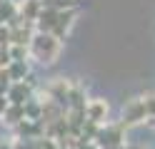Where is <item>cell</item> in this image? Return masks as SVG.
Instances as JSON below:
<instances>
[{
  "label": "cell",
  "instance_id": "15",
  "mask_svg": "<svg viewBox=\"0 0 155 149\" xmlns=\"http://www.w3.org/2000/svg\"><path fill=\"white\" fill-rule=\"evenodd\" d=\"M5 109H8V97H5V95H0V114H3Z\"/></svg>",
  "mask_w": 155,
  "mask_h": 149
},
{
  "label": "cell",
  "instance_id": "13",
  "mask_svg": "<svg viewBox=\"0 0 155 149\" xmlns=\"http://www.w3.org/2000/svg\"><path fill=\"white\" fill-rule=\"evenodd\" d=\"M8 45H10V30L0 25V47H8Z\"/></svg>",
  "mask_w": 155,
  "mask_h": 149
},
{
  "label": "cell",
  "instance_id": "10",
  "mask_svg": "<svg viewBox=\"0 0 155 149\" xmlns=\"http://www.w3.org/2000/svg\"><path fill=\"white\" fill-rule=\"evenodd\" d=\"M15 15H18V10H15V3H13V0H0V23L8 25Z\"/></svg>",
  "mask_w": 155,
  "mask_h": 149
},
{
  "label": "cell",
  "instance_id": "14",
  "mask_svg": "<svg viewBox=\"0 0 155 149\" xmlns=\"http://www.w3.org/2000/svg\"><path fill=\"white\" fill-rule=\"evenodd\" d=\"M10 65V55H8V47H0V70H5Z\"/></svg>",
  "mask_w": 155,
  "mask_h": 149
},
{
  "label": "cell",
  "instance_id": "1",
  "mask_svg": "<svg viewBox=\"0 0 155 149\" xmlns=\"http://www.w3.org/2000/svg\"><path fill=\"white\" fill-rule=\"evenodd\" d=\"M28 50H30V55L38 62L50 65V62H55L58 52H60V40L55 35H50V33H35L30 45H28Z\"/></svg>",
  "mask_w": 155,
  "mask_h": 149
},
{
  "label": "cell",
  "instance_id": "5",
  "mask_svg": "<svg viewBox=\"0 0 155 149\" xmlns=\"http://www.w3.org/2000/svg\"><path fill=\"white\" fill-rule=\"evenodd\" d=\"M73 20H75V13H73V10H60V13H58V20H55V27H53L50 35H55L58 40H60L68 30H70Z\"/></svg>",
  "mask_w": 155,
  "mask_h": 149
},
{
  "label": "cell",
  "instance_id": "2",
  "mask_svg": "<svg viewBox=\"0 0 155 149\" xmlns=\"http://www.w3.org/2000/svg\"><path fill=\"white\" fill-rule=\"evenodd\" d=\"M30 79H33V77L23 79V82H13L10 87H8V92H5L8 104H18V107H23L28 99H30V85H33Z\"/></svg>",
  "mask_w": 155,
  "mask_h": 149
},
{
  "label": "cell",
  "instance_id": "3",
  "mask_svg": "<svg viewBox=\"0 0 155 149\" xmlns=\"http://www.w3.org/2000/svg\"><path fill=\"white\" fill-rule=\"evenodd\" d=\"M85 119H88L93 127L103 124L105 119H108V102H103V99H93V102H88V104H85Z\"/></svg>",
  "mask_w": 155,
  "mask_h": 149
},
{
  "label": "cell",
  "instance_id": "7",
  "mask_svg": "<svg viewBox=\"0 0 155 149\" xmlns=\"http://www.w3.org/2000/svg\"><path fill=\"white\" fill-rule=\"evenodd\" d=\"M40 10H43V3L40 0H25L23 3V13H20V17L25 20V23H35L38 20V15H40Z\"/></svg>",
  "mask_w": 155,
  "mask_h": 149
},
{
  "label": "cell",
  "instance_id": "16",
  "mask_svg": "<svg viewBox=\"0 0 155 149\" xmlns=\"http://www.w3.org/2000/svg\"><path fill=\"white\" fill-rule=\"evenodd\" d=\"M115 149H123V147H115Z\"/></svg>",
  "mask_w": 155,
  "mask_h": 149
},
{
  "label": "cell",
  "instance_id": "8",
  "mask_svg": "<svg viewBox=\"0 0 155 149\" xmlns=\"http://www.w3.org/2000/svg\"><path fill=\"white\" fill-rule=\"evenodd\" d=\"M8 75H10V82H23L28 77V62H10L8 65Z\"/></svg>",
  "mask_w": 155,
  "mask_h": 149
},
{
  "label": "cell",
  "instance_id": "4",
  "mask_svg": "<svg viewBox=\"0 0 155 149\" xmlns=\"http://www.w3.org/2000/svg\"><path fill=\"white\" fill-rule=\"evenodd\" d=\"M145 119V109L140 104V99H133V102L125 104L123 109V127H130V124H138Z\"/></svg>",
  "mask_w": 155,
  "mask_h": 149
},
{
  "label": "cell",
  "instance_id": "11",
  "mask_svg": "<svg viewBox=\"0 0 155 149\" xmlns=\"http://www.w3.org/2000/svg\"><path fill=\"white\" fill-rule=\"evenodd\" d=\"M140 104H143V109H145V117H150V119H155V92H150V95H145V97L140 99Z\"/></svg>",
  "mask_w": 155,
  "mask_h": 149
},
{
  "label": "cell",
  "instance_id": "17",
  "mask_svg": "<svg viewBox=\"0 0 155 149\" xmlns=\"http://www.w3.org/2000/svg\"><path fill=\"white\" fill-rule=\"evenodd\" d=\"M0 25H3V23H0Z\"/></svg>",
  "mask_w": 155,
  "mask_h": 149
},
{
  "label": "cell",
  "instance_id": "12",
  "mask_svg": "<svg viewBox=\"0 0 155 149\" xmlns=\"http://www.w3.org/2000/svg\"><path fill=\"white\" fill-rule=\"evenodd\" d=\"M30 149H58V144L53 139H48V137H40V139H35L30 144Z\"/></svg>",
  "mask_w": 155,
  "mask_h": 149
},
{
  "label": "cell",
  "instance_id": "9",
  "mask_svg": "<svg viewBox=\"0 0 155 149\" xmlns=\"http://www.w3.org/2000/svg\"><path fill=\"white\" fill-rule=\"evenodd\" d=\"M3 117H5V122H8V124H13V127H18V124L25 119L23 107H18V104H8V109L3 112Z\"/></svg>",
  "mask_w": 155,
  "mask_h": 149
},
{
  "label": "cell",
  "instance_id": "6",
  "mask_svg": "<svg viewBox=\"0 0 155 149\" xmlns=\"http://www.w3.org/2000/svg\"><path fill=\"white\" fill-rule=\"evenodd\" d=\"M120 139H123V127H113L108 132H98V142L103 147H120Z\"/></svg>",
  "mask_w": 155,
  "mask_h": 149
}]
</instances>
